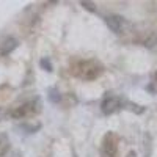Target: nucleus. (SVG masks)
<instances>
[{
  "label": "nucleus",
  "instance_id": "f257e3e1",
  "mask_svg": "<svg viewBox=\"0 0 157 157\" xmlns=\"http://www.w3.org/2000/svg\"><path fill=\"white\" fill-rule=\"evenodd\" d=\"M99 72H101V66L94 64L93 61H80L75 66V69H74V74L75 75L82 77V78H86V80L98 77Z\"/></svg>",
  "mask_w": 157,
  "mask_h": 157
},
{
  "label": "nucleus",
  "instance_id": "f03ea898",
  "mask_svg": "<svg viewBox=\"0 0 157 157\" xmlns=\"http://www.w3.org/2000/svg\"><path fill=\"white\" fill-rule=\"evenodd\" d=\"M102 152L105 157H115L116 154V140L113 135H107L102 145Z\"/></svg>",
  "mask_w": 157,
  "mask_h": 157
},
{
  "label": "nucleus",
  "instance_id": "7ed1b4c3",
  "mask_svg": "<svg viewBox=\"0 0 157 157\" xmlns=\"http://www.w3.org/2000/svg\"><path fill=\"white\" fill-rule=\"evenodd\" d=\"M118 105H120V102H118V98H115V96H109L105 101L102 102V112L105 113V115H110V113H113V112L118 109Z\"/></svg>",
  "mask_w": 157,
  "mask_h": 157
},
{
  "label": "nucleus",
  "instance_id": "20e7f679",
  "mask_svg": "<svg viewBox=\"0 0 157 157\" xmlns=\"http://www.w3.org/2000/svg\"><path fill=\"white\" fill-rule=\"evenodd\" d=\"M105 22L109 24V27H110L113 32H116V33H120V32L123 30V25H124V21H123L121 17H118V16H109V17L105 19Z\"/></svg>",
  "mask_w": 157,
  "mask_h": 157
},
{
  "label": "nucleus",
  "instance_id": "39448f33",
  "mask_svg": "<svg viewBox=\"0 0 157 157\" xmlns=\"http://www.w3.org/2000/svg\"><path fill=\"white\" fill-rule=\"evenodd\" d=\"M32 112H35V109H32V104H25V105H21L17 110H14L11 115L16 116V118H21V116H27L30 115Z\"/></svg>",
  "mask_w": 157,
  "mask_h": 157
},
{
  "label": "nucleus",
  "instance_id": "423d86ee",
  "mask_svg": "<svg viewBox=\"0 0 157 157\" xmlns=\"http://www.w3.org/2000/svg\"><path fill=\"white\" fill-rule=\"evenodd\" d=\"M14 47H16V39L10 38V39H6V41L2 44V50H0V52H2L3 55H6V54H10V52L14 49Z\"/></svg>",
  "mask_w": 157,
  "mask_h": 157
},
{
  "label": "nucleus",
  "instance_id": "0eeeda50",
  "mask_svg": "<svg viewBox=\"0 0 157 157\" xmlns=\"http://www.w3.org/2000/svg\"><path fill=\"white\" fill-rule=\"evenodd\" d=\"M155 78H157V74H155Z\"/></svg>",
  "mask_w": 157,
  "mask_h": 157
}]
</instances>
